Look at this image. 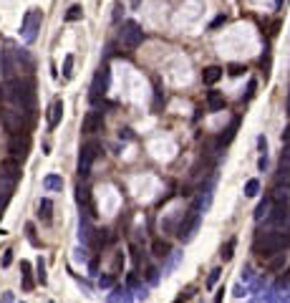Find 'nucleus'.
<instances>
[{
	"label": "nucleus",
	"mask_w": 290,
	"mask_h": 303,
	"mask_svg": "<svg viewBox=\"0 0 290 303\" xmlns=\"http://www.w3.org/2000/svg\"><path fill=\"white\" fill-rule=\"evenodd\" d=\"M288 245H290V233L288 230H275V227L273 230H260L253 238V253L258 258H265V260L280 255Z\"/></svg>",
	"instance_id": "nucleus-1"
},
{
	"label": "nucleus",
	"mask_w": 290,
	"mask_h": 303,
	"mask_svg": "<svg viewBox=\"0 0 290 303\" xmlns=\"http://www.w3.org/2000/svg\"><path fill=\"white\" fill-rule=\"evenodd\" d=\"M3 96L15 109L33 111V106H35V84L30 79H10V81L3 84Z\"/></svg>",
	"instance_id": "nucleus-2"
},
{
	"label": "nucleus",
	"mask_w": 290,
	"mask_h": 303,
	"mask_svg": "<svg viewBox=\"0 0 290 303\" xmlns=\"http://www.w3.org/2000/svg\"><path fill=\"white\" fill-rule=\"evenodd\" d=\"M0 122H3L5 132L13 137V134H28L30 129V111H23V109H0Z\"/></svg>",
	"instance_id": "nucleus-3"
},
{
	"label": "nucleus",
	"mask_w": 290,
	"mask_h": 303,
	"mask_svg": "<svg viewBox=\"0 0 290 303\" xmlns=\"http://www.w3.org/2000/svg\"><path fill=\"white\" fill-rule=\"evenodd\" d=\"M119 41H121V46L127 48V51H137L142 46V41H144L142 25L137 20H124L121 28H119Z\"/></svg>",
	"instance_id": "nucleus-4"
},
{
	"label": "nucleus",
	"mask_w": 290,
	"mask_h": 303,
	"mask_svg": "<svg viewBox=\"0 0 290 303\" xmlns=\"http://www.w3.org/2000/svg\"><path fill=\"white\" fill-rule=\"evenodd\" d=\"M40 23H43V13H40L38 8L25 10V15H23V20H20V38H23L28 46L35 43L38 30H40Z\"/></svg>",
	"instance_id": "nucleus-5"
},
{
	"label": "nucleus",
	"mask_w": 290,
	"mask_h": 303,
	"mask_svg": "<svg viewBox=\"0 0 290 303\" xmlns=\"http://www.w3.org/2000/svg\"><path fill=\"white\" fill-rule=\"evenodd\" d=\"M101 154V144L99 142H86L81 147V154H78V177H89L91 174V164L96 162V157Z\"/></svg>",
	"instance_id": "nucleus-6"
},
{
	"label": "nucleus",
	"mask_w": 290,
	"mask_h": 303,
	"mask_svg": "<svg viewBox=\"0 0 290 303\" xmlns=\"http://www.w3.org/2000/svg\"><path fill=\"white\" fill-rule=\"evenodd\" d=\"M76 202H78V210L84 217H96V205H94V197H91V189L84 187V184H78L76 187Z\"/></svg>",
	"instance_id": "nucleus-7"
},
{
	"label": "nucleus",
	"mask_w": 290,
	"mask_h": 303,
	"mask_svg": "<svg viewBox=\"0 0 290 303\" xmlns=\"http://www.w3.org/2000/svg\"><path fill=\"white\" fill-rule=\"evenodd\" d=\"M109 81H111V71H109V66L104 63V66L99 68V73L94 76V84H91V94H89V99H91V101H99V96H104V94L109 91Z\"/></svg>",
	"instance_id": "nucleus-8"
},
{
	"label": "nucleus",
	"mask_w": 290,
	"mask_h": 303,
	"mask_svg": "<svg viewBox=\"0 0 290 303\" xmlns=\"http://www.w3.org/2000/svg\"><path fill=\"white\" fill-rule=\"evenodd\" d=\"M0 71H3V76H5L8 81H10V79H18L15 73H18V71H23L13 48H5L3 53H0Z\"/></svg>",
	"instance_id": "nucleus-9"
},
{
	"label": "nucleus",
	"mask_w": 290,
	"mask_h": 303,
	"mask_svg": "<svg viewBox=\"0 0 290 303\" xmlns=\"http://www.w3.org/2000/svg\"><path fill=\"white\" fill-rule=\"evenodd\" d=\"M8 152L15 159H25L28 152H30V137L28 134H13L8 139Z\"/></svg>",
	"instance_id": "nucleus-10"
},
{
	"label": "nucleus",
	"mask_w": 290,
	"mask_h": 303,
	"mask_svg": "<svg viewBox=\"0 0 290 303\" xmlns=\"http://www.w3.org/2000/svg\"><path fill=\"white\" fill-rule=\"evenodd\" d=\"M20 174H23V169H20V159H15V157H8V159H3L0 162V179H5V182H18L20 179Z\"/></svg>",
	"instance_id": "nucleus-11"
},
{
	"label": "nucleus",
	"mask_w": 290,
	"mask_h": 303,
	"mask_svg": "<svg viewBox=\"0 0 290 303\" xmlns=\"http://www.w3.org/2000/svg\"><path fill=\"white\" fill-rule=\"evenodd\" d=\"M278 184H283V187L290 184V142H285L280 159H278Z\"/></svg>",
	"instance_id": "nucleus-12"
},
{
	"label": "nucleus",
	"mask_w": 290,
	"mask_h": 303,
	"mask_svg": "<svg viewBox=\"0 0 290 303\" xmlns=\"http://www.w3.org/2000/svg\"><path fill=\"white\" fill-rule=\"evenodd\" d=\"M104 129V114L99 109H91L86 111V117H84V124H81V132L84 134H96Z\"/></svg>",
	"instance_id": "nucleus-13"
},
{
	"label": "nucleus",
	"mask_w": 290,
	"mask_h": 303,
	"mask_svg": "<svg viewBox=\"0 0 290 303\" xmlns=\"http://www.w3.org/2000/svg\"><path fill=\"white\" fill-rule=\"evenodd\" d=\"M61 119H63V101L61 99H53L51 106H48V129L53 132L61 124Z\"/></svg>",
	"instance_id": "nucleus-14"
},
{
	"label": "nucleus",
	"mask_w": 290,
	"mask_h": 303,
	"mask_svg": "<svg viewBox=\"0 0 290 303\" xmlns=\"http://www.w3.org/2000/svg\"><path fill=\"white\" fill-rule=\"evenodd\" d=\"M220 79H222V66H207V68L202 71V81H204L207 86H215Z\"/></svg>",
	"instance_id": "nucleus-15"
},
{
	"label": "nucleus",
	"mask_w": 290,
	"mask_h": 303,
	"mask_svg": "<svg viewBox=\"0 0 290 303\" xmlns=\"http://www.w3.org/2000/svg\"><path fill=\"white\" fill-rule=\"evenodd\" d=\"M127 286H129V291L134 293V298H139V301L146 298V291H149V288H146L144 283H139V276H137V273L129 276V283H127Z\"/></svg>",
	"instance_id": "nucleus-16"
},
{
	"label": "nucleus",
	"mask_w": 290,
	"mask_h": 303,
	"mask_svg": "<svg viewBox=\"0 0 290 303\" xmlns=\"http://www.w3.org/2000/svg\"><path fill=\"white\" fill-rule=\"evenodd\" d=\"M10 192H13V182L0 179V217H3V212H5V207H8Z\"/></svg>",
	"instance_id": "nucleus-17"
},
{
	"label": "nucleus",
	"mask_w": 290,
	"mask_h": 303,
	"mask_svg": "<svg viewBox=\"0 0 290 303\" xmlns=\"http://www.w3.org/2000/svg\"><path fill=\"white\" fill-rule=\"evenodd\" d=\"M207 109L210 111H222L225 109V96L220 91H207Z\"/></svg>",
	"instance_id": "nucleus-18"
},
{
	"label": "nucleus",
	"mask_w": 290,
	"mask_h": 303,
	"mask_svg": "<svg viewBox=\"0 0 290 303\" xmlns=\"http://www.w3.org/2000/svg\"><path fill=\"white\" fill-rule=\"evenodd\" d=\"M109 303H132L129 298V286H116L109 296Z\"/></svg>",
	"instance_id": "nucleus-19"
},
{
	"label": "nucleus",
	"mask_w": 290,
	"mask_h": 303,
	"mask_svg": "<svg viewBox=\"0 0 290 303\" xmlns=\"http://www.w3.org/2000/svg\"><path fill=\"white\" fill-rule=\"evenodd\" d=\"M270 210H273V197H263V202L255 207V222H263L270 217Z\"/></svg>",
	"instance_id": "nucleus-20"
},
{
	"label": "nucleus",
	"mask_w": 290,
	"mask_h": 303,
	"mask_svg": "<svg viewBox=\"0 0 290 303\" xmlns=\"http://www.w3.org/2000/svg\"><path fill=\"white\" fill-rule=\"evenodd\" d=\"M51 217H53V202L48 197H43V200L38 202V220L51 222Z\"/></svg>",
	"instance_id": "nucleus-21"
},
{
	"label": "nucleus",
	"mask_w": 290,
	"mask_h": 303,
	"mask_svg": "<svg viewBox=\"0 0 290 303\" xmlns=\"http://www.w3.org/2000/svg\"><path fill=\"white\" fill-rule=\"evenodd\" d=\"M151 253H154V258H169L172 255V248H169V243L167 240H154V245H151Z\"/></svg>",
	"instance_id": "nucleus-22"
},
{
	"label": "nucleus",
	"mask_w": 290,
	"mask_h": 303,
	"mask_svg": "<svg viewBox=\"0 0 290 303\" xmlns=\"http://www.w3.org/2000/svg\"><path fill=\"white\" fill-rule=\"evenodd\" d=\"M43 187L48 189V192H61V189H63V177L61 174H48L43 179Z\"/></svg>",
	"instance_id": "nucleus-23"
},
{
	"label": "nucleus",
	"mask_w": 290,
	"mask_h": 303,
	"mask_svg": "<svg viewBox=\"0 0 290 303\" xmlns=\"http://www.w3.org/2000/svg\"><path fill=\"white\" fill-rule=\"evenodd\" d=\"M20 271H23V291H33L35 281H33V273H30V263L23 260L20 263Z\"/></svg>",
	"instance_id": "nucleus-24"
},
{
	"label": "nucleus",
	"mask_w": 290,
	"mask_h": 303,
	"mask_svg": "<svg viewBox=\"0 0 290 303\" xmlns=\"http://www.w3.org/2000/svg\"><path fill=\"white\" fill-rule=\"evenodd\" d=\"M235 245H237V238H230V240L220 248V258H222V263L232 260V255H235Z\"/></svg>",
	"instance_id": "nucleus-25"
},
{
	"label": "nucleus",
	"mask_w": 290,
	"mask_h": 303,
	"mask_svg": "<svg viewBox=\"0 0 290 303\" xmlns=\"http://www.w3.org/2000/svg\"><path fill=\"white\" fill-rule=\"evenodd\" d=\"M35 281H38L40 286H46V281H48V276H46V260H43V258L35 260Z\"/></svg>",
	"instance_id": "nucleus-26"
},
{
	"label": "nucleus",
	"mask_w": 290,
	"mask_h": 303,
	"mask_svg": "<svg viewBox=\"0 0 290 303\" xmlns=\"http://www.w3.org/2000/svg\"><path fill=\"white\" fill-rule=\"evenodd\" d=\"M66 23H76V20H81V18H84V8H81V5H71L68 10H66Z\"/></svg>",
	"instance_id": "nucleus-27"
},
{
	"label": "nucleus",
	"mask_w": 290,
	"mask_h": 303,
	"mask_svg": "<svg viewBox=\"0 0 290 303\" xmlns=\"http://www.w3.org/2000/svg\"><path fill=\"white\" fill-rule=\"evenodd\" d=\"M258 192H260V179H255V177H253V179H247V184H245V195H247V197H255Z\"/></svg>",
	"instance_id": "nucleus-28"
},
{
	"label": "nucleus",
	"mask_w": 290,
	"mask_h": 303,
	"mask_svg": "<svg viewBox=\"0 0 290 303\" xmlns=\"http://www.w3.org/2000/svg\"><path fill=\"white\" fill-rule=\"evenodd\" d=\"M71 76H73V56L68 53L63 58V79H71Z\"/></svg>",
	"instance_id": "nucleus-29"
},
{
	"label": "nucleus",
	"mask_w": 290,
	"mask_h": 303,
	"mask_svg": "<svg viewBox=\"0 0 290 303\" xmlns=\"http://www.w3.org/2000/svg\"><path fill=\"white\" fill-rule=\"evenodd\" d=\"M220 276H222V268H215V271H210V278H207V288H215L217 286V281H220Z\"/></svg>",
	"instance_id": "nucleus-30"
},
{
	"label": "nucleus",
	"mask_w": 290,
	"mask_h": 303,
	"mask_svg": "<svg viewBox=\"0 0 290 303\" xmlns=\"http://www.w3.org/2000/svg\"><path fill=\"white\" fill-rule=\"evenodd\" d=\"M121 268H124V255L116 253V258H114V263H111V276H119Z\"/></svg>",
	"instance_id": "nucleus-31"
},
{
	"label": "nucleus",
	"mask_w": 290,
	"mask_h": 303,
	"mask_svg": "<svg viewBox=\"0 0 290 303\" xmlns=\"http://www.w3.org/2000/svg\"><path fill=\"white\" fill-rule=\"evenodd\" d=\"M179 258H182V253H174V250H172V255H169V260H167V268H164V276H167V273L174 268V265L179 263Z\"/></svg>",
	"instance_id": "nucleus-32"
},
{
	"label": "nucleus",
	"mask_w": 290,
	"mask_h": 303,
	"mask_svg": "<svg viewBox=\"0 0 290 303\" xmlns=\"http://www.w3.org/2000/svg\"><path fill=\"white\" fill-rule=\"evenodd\" d=\"M114 278H116V276H111V273H109V276H101V278H99V288H111V286H114Z\"/></svg>",
	"instance_id": "nucleus-33"
},
{
	"label": "nucleus",
	"mask_w": 290,
	"mask_h": 303,
	"mask_svg": "<svg viewBox=\"0 0 290 303\" xmlns=\"http://www.w3.org/2000/svg\"><path fill=\"white\" fill-rule=\"evenodd\" d=\"M258 149H260V157H268V139L263 134L258 137Z\"/></svg>",
	"instance_id": "nucleus-34"
},
{
	"label": "nucleus",
	"mask_w": 290,
	"mask_h": 303,
	"mask_svg": "<svg viewBox=\"0 0 290 303\" xmlns=\"http://www.w3.org/2000/svg\"><path fill=\"white\" fill-rule=\"evenodd\" d=\"M227 73H230V76H240V73H245V66L232 63V66H227Z\"/></svg>",
	"instance_id": "nucleus-35"
},
{
	"label": "nucleus",
	"mask_w": 290,
	"mask_h": 303,
	"mask_svg": "<svg viewBox=\"0 0 290 303\" xmlns=\"http://www.w3.org/2000/svg\"><path fill=\"white\" fill-rule=\"evenodd\" d=\"M25 233H28V240H30L33 245H38V238H35V233H33V225H30V222L25 225Z\"/></svg>",
	"instance_id": "nucleus-36"
},
{
	"label": "nucleus",
	"mask_w": 290,
	"mask_h": 303,
	"mask_svg": "<svg viewBox=\"0 0 290 303\" xmlns=\"http://www.w3.org/2000/svg\"><path fill=\"white\" fill-rule=\"evenodd\" d=\"M10 263H13V250H5L3 253V268H8Z\"/></svg>",
	"instance_id": "nucleus-37"
},
{
	"label": "nucleus",
	"mask_w": 290,
	"mask_h": 303,
	"mask_svg": "<svg viewBox=\"0 0 290 303\" xmlns=\"http://www.w3.org/2000/svg\"><path fill=\"white\" fill-rule=\"evenodd\" d=\"M245 293H247V288H245L242 283H237V286H235V293H232V296H237V298H242Z\"/></svg>",
	"instance_id": "nucleus-38"
},
{
	"label": "nucleus",
	"mask_w": 290,
	"mask_h": 303,
	"mask_svg": "<svg viewBox=\"0 0 290 303\" xmlns=\"http://www.w3.org/2000/svg\"><path fill=\"white\" fill-rule=\"evenodd\" d=\"M220 25H225V15H217V18L212 20V25H210V28L215 30V28H220Z\"/></svg>",
	"instance_id": "nucleus-39"
},
{
	"label": "nucleus",
	"mask_w": 290,
	"mask_h": 303,
	"mask_svg": "<svg viewBox=\"0 0 290 303\" xmlns=\"http://www.w3.org/2000/svg\"><path fill=\"white\" fill-rule=\"evenodd\" d=\"M255 89H258V84H255V81H250V84H247V99H250V96L255 94Z\"/></svg>",
	"instance_id": "nucleus-40"
},
{
	"label": "nucleus",
	"mask_w": 290,
	"mask_h": 303,
	"mask_svg": "<svg viewBox=\"0 0 290 303\" xmlns=\"http://www.w3.org/2000/svg\"><path fill=\"white\" fill-rule=\"evenodd\" d=\"M258 167H260V172H265L268 169V157H260L258 159Z\"/></svg>",
	"instance_id": "nucleus-41"
},
{
	"label": "nucleus",
	"mask_w": 290,
	"mask_h": 303,
	"mask_svg": "<svg viewBox=\"0 0 290 303\" xmlns=\"http://www.w3.org/2000/svg\"><path fill=\"white\" fill-rule=\"evenodd\" d=\"M222 296H225V288H220V291H217V296H215V303H222Z\"/></svg>",
	"instance_id": "nucleus-42"
},
{
	"label": "nucleus",
	"mask_w": 290,
	"mask_h": 303,
	"mask_svg": "<svg viewBox=\"0 0 290 303\" xmlns=\"http://www.w3.org/2000/svg\"><path fill=\"white\" fill-rule=\"evenodd\" d=\"M283 142H290V124H288L285 132H283Z\"/></svg>",
	"instance_id": "nucleus-43"
},
{
	"label": "nucleus",
	"mask_w": 290,
	"mask_h": 303,
	"mask_svg": "<svg viewBox=\"0 0 290 303\" xmlns=\"http://www.w3.org/2000/svg\"><path fill=\"white\" fill-rule=\"evenodd\" d=\"M280 286H290V268H288V273H285V278L280 281Z\"/></svg>",
	"instance_id": "nucleus-44"
},
{
	"label": "nucleus",
	"mask_w": 290,
	"mask_h": 303,
	"mask_svg": "<svg viewBox=\"0 0 290 303\" xmlns=\"http://www.w3.org/2000/svg\"><path fill=\"white\" fill-rule=\"evenodd\" d=\"M3 303H13V293H3Z\"/></svg>",
	"instance_id": "nucleus-45"
},
{
	"label": "nucleus",
	"mask_w": 290,
	"mask_h": 303,
	"mask_svg": "<svg viewBox=\"0 0 290 303\" xmlns=\"http://www.w3.org/2000/svg\"><path fill=\"white\" fill-rule=\"evenodd\" d=\"M253 303H263V301H260V298H255V301H253Z\"/></svg>",
	"instance_id": "nucleus-46"
},
{
	"label": "nucleus",
	"mask_w": 290,
	"mask_h": 303,
	"mask_svg": "<svg viewBox=\"0 0 290 303\" xmlns=\"http://www.w3.org/2000/svg\"><path fill=\"white\" fill-rule=\"evenodd\" d=\"M20 303H23V301H20Z\"/></svg>",
	"instance_id": "nucleus-47"
}]
</instances>
